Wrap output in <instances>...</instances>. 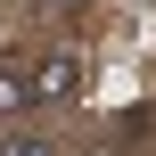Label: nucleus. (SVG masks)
Returning <instances> with one entry per match:
<instances>
[{
    "instance_id": "f257e3e1",
    "label": "nucleus",
    "mask_w": 156,
    "mask_h": 156,
    "mask_svg": "<svg viewBox=\"0 0 156 156\" xmlns=\"http://www.w3.org/2000/svg\"><path fill=\"white\" fill-rule=\"evenodd\" d=\"M25 90H33L41 107H66V99L82 90V58H74V49H58V58H41V66L25 74Z\"/></svg>"
},
{
    "instance_id": "f03ea898",
    "label": "nucleus",
    "mask_w": 156,
    "mask_h": 156,
    "mask_svg": "<svg viewBox=\"0 0 156 156\" xmlns=\"http://www.w3.org/2000/svg\"><path fill=\"white\" fill-rule=\"evenodd\" d=\"M25 107H33V90H25V74H0V123H8V115H25Z\"/></svg>"
},
{
    "instance_id": "7ed1b4c3",
    "label": "nucleus",
    "mask_w": 156,
    "mask_h": 156,
    "mask_svg": "<svg viewBox=\"0 0 156 156\" xmlns=\"http://www.w3.org/2000/svg\"><path fill=\"white\" fill-rule=\"evenodd\" d=\"M0 156H58V148H49L41 132H8V140H0Z\"/></svg>"
},
{
    "instance_id": "20e7f679",
    "label": "nucleus",
    "mask_w": 156,
    "mask_h": 156,
    "mask_svg": "<svg viewBox=\"0 0 156 156\" xmlns=\"http://www.w3.org/2000/svg\"><path fill=\"white\" fill-rule=\"evenodd\" d=\"M58 8H90V0H58Z\"/></svg>"
}]
</instances>
